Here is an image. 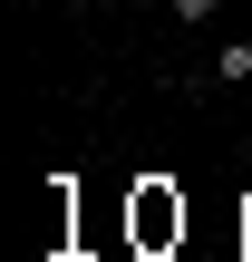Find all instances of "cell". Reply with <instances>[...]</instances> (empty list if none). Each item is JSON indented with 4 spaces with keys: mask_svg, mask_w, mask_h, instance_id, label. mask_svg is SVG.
<instances>
[{
    "mask_svg": "<svg viewBox=\"0 0 252 262\" xmlns=\"http://www.w3.org/2000/svg\"><path fill=\"white\" fill-rule=\"evenodd\" d=\"M175 19H185V29H214V19H223V0H175Z\"/></svg>",
    "mask_w": 252,
    "mask_h": 262,
    "instance_id": "cell-2",
    "label": "cell"
},
{
    "mask_svg": "<svg viewBox=\"0 0 252 262\" xmlns=\"http://www.w3.org/2000/svg\"><path fill=\"white\" fill-rule=\"evenodd\" d=\"M204 88H252V39H223L204 58Z\"/></svg>",
    "mask_w": 252,
    "mask_h": 262,
    "instance_id": "cell-1",
    "label": "cell"
}]
</instances>
